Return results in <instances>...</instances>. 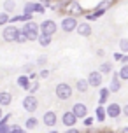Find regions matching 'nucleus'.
Wrapping results in <instances>:
<instances>
[{
    "instance_id": "1",
    "label": "nucleus",
    "mask_w": 128,
    "mask_h": 133,
    "mask_svg": "<svg viewBox=\"0 0 128 133\" xmlns=\"http://www.w3.org/2000/svg\"><path fill=\"white\" fill-rule=\"evenodd\" d=\"M21 32L27 35L28 42H34V40H37V39H39V35H41L39 23H35V21H27V23H23V26H21Z\"/></svg>"
},
{
    "instance_id": "2",
    "label": "nucleus",
    "mask_w": 128,
    "mask_h": 133,
    "mask_svg": "<svg viewBox=\"0 0 128 133\" xmlns=\"http://www.w3.org/2000/svg\"><path fill=\"white\" fill-rule=\"evenodd\" d=\"M72 93H74V88L70 86V84H67V82H60V84H56V88H54V95H56V98L61 100V102L70 100Z\"/></svg>"
},
{
    "instance_id": "3",
    "label": "nucleus",
    "mask_w": 128,
    "mask_h": 133,
    "mask_svg": "<svg viewBox=\"0 0 128 133\" xmlns=\"http://www.w3.org/2000/svg\"><path fill=\"white\" fill-rule=\"evenodd\" d=\"M58 28H60V25L54 19H44L42 23H39V30H41V33H44V35H51V37H53L54 33L58 32Z\"/></svg>"
},
{
    "instance_id": "4",
    "label": "nucleus",
    "mask_w": 128,
    "mask_h": 133,
    "mask_svg": "<svg viewBox=\"0 0 128 133\" xmlns=\"http://www.w3.org/2000/svg\"><path fill=\"white\" fill-rule=\"evenodd\" d=\"M77 25H79L77 18H74V16H65V18L60 21V30L65 32V33H72V32H75Z\"/></svg>"
},
{
    "instance_id": "5",
    "label": "nucleus",
    "mask_w": 128,
    "mask_h": 133,
    "mask_svg": "<svg viewBox=\"0 0 128 133\" xmlns=\"http://www.w3.org/2000/svg\"><path fill=\"white\" fill-rule=\"evenodd\" d=\"M18 35H20V28L16 25H5L4 30H2V39L5 42H16Z\"/></svg>"
},
{
    "instance_id": "6",
    "label": "nucleus",
    "mask_w": 128,
    "mask_h": 133,
    "mask_svg": "<svg viewBox=\"0 0 128 133\" xmlns=\"http://www.w3.org/2000/svg\"><path fill=\"white\" fill-rule=\"evenodd\" d=\"M65 11H68V16H74V18L86 14V11L82 9V5L77 2V0H70V2L67 4V7H65Z\"/></svg>"
},
{
    "instance_id": "7",
    "label": "nucleus",
    "mask_w": 128,
    "mask_h": 133,
    "mask_svg": "<svg viewBox=\"0 0 128 133\" xmlns=\"http://www.w3.org/2000/svg\"><path fill=\"white\" fill-rule=\"evenodd\" d=\"M23 109L27 110V112H35L37 109H39V100L35 95H27L25 98H23Z\"/></svg>"
},
{
    "instance_id": "8",
    "label": "nucleus",
    "mask_w": 128,
    "mask_h": 133,
    "mask_svg": "<svg viewBox=\"0 0 128 133\" xmlns=\"http://www.w3.org/2000/svg\"><path fill=\"white\" fill-rule=\"evenodd\" d=\"M105 114H107V117H111V119H119L121 114H123V107L119 103L112 102V103H109L105 107Z\"/></svg>"
},
{
    "instance_id": "9",
    "label": "nucleus",
    "mask_w": 128,
    "mask_h": 133,
    "mask_svg": "<svg viewBox=\"0 0 128 133\" xmlns=\"http://www.w3.org/2000/svg\"><path fill=\"white\" fill-rule=\"evenodd\" d=\"M112 4H114V0H100V2L95 5V9H93V14L97 16V19L102 18V16L105 14V11L112 7Z\"/></svg>"
},
{
    "instance_id": "10",
    "label": "nucleus",
    "mask_w": 128,
    "mask_h": 133,
    "mask_svg": "<svg viewBox=\"0 0 128 133\" xmlns=\"http://www.w3.org/2000/svg\"><path fill=\"white\" fill-rule=\"evenodd\" d=\"M88 79V84L89 88H102V82H104V75H102L98 70H93V72H89V75L86 77Z\"/></svg>"
},
{
    "instance_id": "11",
    "label": "nucleus",
    "mask_w": 128,
    "mask_h": 133,
    "mask_svg": "<svg viewBox=\"0 0 128 133\" xmlns=\"http://www.w3.org/2000/svg\"><path fill=\"white\" fill-rule=\"evenodd\" d=\"M70 110L74 112V116L77 117V119H84V117L88 116V107H86V103H81V102L74 103Z\"/></svg>"
},
{
    "instance_id": "12",
    "label": "nucleus",
    "mask_w": 128,
    "mask_h": 133,
    "mask_svg": "<svg viewBox=\"0 0 128 133\" xmlns=\"http://www.w3.org/2000/svg\"><path fill=\"white\" fill-rule=\"evenodd\" d=\"M75 32L79 33L81 37H89L91 33H93V28H91V23H88V21H81L79 25H77V28H75Z\"/></svg>"
},
{
    "instance_id": "13",
    "label": "nucleus",
    "mask_w": 128,
    "mask_h": 133,
    "mask_svg": "<svg viewBox=\"0 0 128 133\" xmlns=\"http://www.w3.org/2000/svg\"><path fill=\"white\" fill-rule=\"evenodd\" d=\"M56 121H58V114L54 112V110H47V112H44V116H42V123L49 128L56 126Z\"/></svg>"
},
{
    "instance_id": "14",
    "label": "nucleus",
    "mask_w": 128,
    "mask_h": 133,
    "mask_svg": "<svg viewBox=\"0 0 128 133\" xmlns=\"http://www.w3.org/2000/svg\"><path fill=\"white\" fill-rule=\"evenodd\" d=\"M77 121H79V119H77V117L74 116V112H72V110H67V112L61 114V123H63V124H65L67 128L75 126V124H77Z\"/></svg>"
},
{
    "instance_id": "15",
    "label": "nucleus",
    "mask_w": 128,
    "mask_h": 133,
    "mask_svg": "<svg viewBox=\"0 0 128 133\" xmlns=\"http://www.w3.org/2000/svg\"><path fill=\"white\" fill-rule=\"evenodd\" d=\"M121 89V79H119V74L112 70V81L109 82V91L111 93H118Z\"/></svg>"
},
{
    "instance_id": "16",
    "label": "nucleus",
    "mask_w": 128,
    "mask_h": 133,
    "mask_svg": "<svg viewBox=\"0 0 128 133\" xmlns=\"http://www.w3.org/2000/svg\"><path fill=\"white\" fill-rule=\"evenodd\" d=\"M12 103V95L9 91H0V107H9Z\"/></svg>"
},
{
    "instance_id": "17",
    "label": "nucleus",
    "mask_w": 128,
    "mask_h": 133,
    "mask_svg": "<svg viewBox=\"0 0 128 133\" xmlns=\"http://www.w3.org/2000/svg\"><path fill=\"white\" fill-rule=\"evenodd\" d=\"M109 96H111L109 88H98V105H104L109 100Z\"/></svg>"
},
{
    "instance_id": "18",
    "label": "nucleus",
    "mask_w": 128,
    "mask_h": 133,
    "mask_svg": "<svg viewBox=\"0 0 128 133\" xmlns=\"http://www.w3.org/2000/svg\"><path fill=\"white\" fill-rule=\"evenodd\" d=\"M16 82H18V86H20L21 89L28 91V88H30V82H32V81H30V77H28L27 74H23V75H20V77H18V81H16Z\"/></svg>"
},
{
    "instance_id": "19",
    "label": "nucleus",
    "mask_w": 128,
    "mask_h": 133,
    "mask_svg": "<svg viewBox=\"0 0 128 133\" xmlns=\"http://www.w3.org/2000/svg\"><path fill=\"white\" fill-rule=\"evenodd\" d=\"M95 117H97L98 123H104V121L107 119V114H105V107L104 105H98L95 109Z\"/></svg>"
},
{
    "instance_id": "20",
    "label": "nucleus",
    "mask_w": 128,
    "mask_h": 133,
    "mask_svg": "<svg viewBox=\"0 0 128 133\" xmlns=\"http://www.w3.org/2000/svg\"><path fill=\"white\" fill-rule=\"evenodd\" d=\"M75 89L79 93H86L89 89V84H88V79H77L75 81Z\"/></svg>"
},
{
    "instance_id": "21",
    "label": "nucleus",
    "mask_w": 128,
    "mask_h": 133,
    "mask_svg": "<svg viewBox=\"0 0 128 133\" xmlns=\"http://www.w3.org/2000/svg\"><path fill=\"white\" fill-rule=\"evenodd\" d=\"M2 9H4V12H7V14H14V11H16V2H14V0H4Z\"/></svg>"
},
{
    "instance_id": "22",
    "label": "nucleus",
    "mask_w": 128,
    "mask_h": 133,
    "mask_svg": "<svg viewBox=\"0 0 128 133\" xmlns=\"http://www.w3.org/2000/svg\"><path fill=\"white\" fill-rule=\"evenodd\" d=\"M37 42H39L42 47H47V46L53 44V37H51V35H44V33H41L39 39H37Z\"/></svg>"
},
{
    "instance_id": "23",
    "label": "nucleus",
    "mask_w": 128,
    "mask_h": 133,
    "mask_svg": "<svg viewBox=\"0 0 128 133\" xmlns=\"http://www.w3.org/2000/svg\"><path fill=\"white\" fill-rule=\"evenodd\" d=\"M98 72L102 75H107V74H112V63L111 61H104L100 66H98Z\"/></svg>"
},
{
    "instance_id": "24",
    "label": "nucleus",
    "mask_w": 128,
    "mask_h": 133,
    "mask_svg": "<svg viewBox=\"0 0 128 133\" xmlns=\"http://www.w3.org/2000/svg\"><path fill=\"white\" fill-rule=\"evenodd\" d=\"M11 119V114H4V117L0 119V133H7L9 131V124H7V121Z\"/></svg>"
},
{
    "instance_id": "25",
    "label": "nucleus",
    "mask_w": 128,
    "mask_h": 133,
    "mask_svg": "<svg viewBox=\"0 0 128 133\" xmlns=\"http://www.w3.org/2000/svg\"><path fill=\"white\" fill-rule=\"evenodd\" d=\"M37 126H39V119L34 117V116H30V117L25 121V130H35Z\"/></svg>"
},
{
    "instance_id": "26",
    "label": "nucleus",
    "mask_w": 128,
    "mask_h": 133,
    "mask_svg": "<svg viewBox=\"0 0 128 133\" xmlns=\"http://www.w3.org/2000/svg\"><path fill=\"white\" fill-rule=\"evenodd\" d=\"M39 89H41V82L39 81H32L30 82V88H28V95H35Z\"/></svg>"
},
{
    "instance_id": "27",
    "label": "nucleus",
    "mask_w": 128,
    "mask_h": 133,
    "mask_svg": "<svg viewBox=\"0 0 128 133\" xmlns=\"http://www.w3.org/2000/svg\"><path fill=\"white\" fill-rule=\"evenodd\" d=\"M35 12V2H27L23 7V14H34Z\"/></svg>"
},
{
    "instance_id": "28",
    "label": "nucleus",
    "mask_w": 128,
    "mask_h": 133,
    "mask_svg": "<svg viewBox=\"0 0 128 133\" xmlns=\"http://www.w3.org/2000/svg\"><path fill=\"white\" fill-rule=\"evenodd\" d=\"M118 74H119V79L121 81H128V65H123L118 70Z\"/></svg>"
},
{
    "instance_id": "29",
    "label": "nucleus",
    "mask_w": 128,
    "mask_h": 133,
    "mask_svg": "<svg viewBox=\"0 0 128 133\" xmlns=\"http://www.w3.org/2000/svg\"><path fill=\"white\" fill-rule=\"evenodd\" d=\"M9 19H11V14L7 12H0V26H4V25H9Z\"/></svg>"
},
{
    "instance_id": "30",
    "label": "nucleus",
    "mask_w": 128,
    "mask_h": 133,
    "mask_svg": "<svg viewBox=\"0 0 128 133\" xmlns=\"http://www.w3.org/2000/svg\"><path fill=\"white\" fill-rule=\"evenodd\" d=\"M119 51H121L123 54H128V39L119 40Z\"/></svg>"
},
{
    "instance_id": "31",
    "label": "nucleus",
    "mask_w": 128,
    "mask_h": 133,
    "mask_svg": "<svg viewBox=\"0 0 128 133\" xmlns=\"http://www.w3.org/2000/svg\"><path fill=\"white\" fill-rule=\"evenodd\" d=\"M7 133H27V130L21 128V126H18V124H12V126L9 128V131H7Z\"/></svg>"
},
{
    "instance_id": "32",
    "label": "nucleus",
    "mask_w": 128,
    "mask_h": 133,
    "mask_svg": "<svg viewBox=\"0 0 128 133\" xmlns=\"http://www.w3.org/2000/svg\"><path fill=\"white\" fill-rule=\"evenodd\" d=\"M25 42H28V39H27V35L21 32V28H20V35H18V39H16V44H25Z\"/></svg>"
},
{
    "instance_id": "33",
    "label": "nucleus",
    "mask_w": 128,
    "mask_h": 133,
    "mask_svg": "<svg viewBox=\"0 0 128 133\" xmlns=\"http://www.w3.org/2000/svg\"><path fill=\"white\" fill-rule=\"evenodd\" d=\"M46 63H47V56H46V54L39 56V58H37V61H35V65H37V66H44Z\"/></svg>"
},
{
    "instance_id": "34",
    "label": "nucleus",
    "mask_w": 128,
    "mask_h": 133,
    "mask_svg": "<svg viewBox=\"0 0 128 133\" xmlns=\"http://www.w3.org/2000/svg\"><path fill=\"white\" fill-rule=\"evenodd\" d=\"M93 123H95V119H93V117H89V116H86V117L82 119V124H84V128H91V126H93Z\"/></svg>"
},
{
    "instance_id": "35",
    "label": "nucleus",
    "mask_w": 128,
    "mask_h": 133,
    "mask_svg": "<svg viewBox=\"0 0 128 133\" xmlns=\"http://www.w3.org/2000/svg\"><path fill=\"white\" fill-rule=\"evenodd\" d=\"M35 12L44 14V12H46V5H44V4H41V2H35Z\"/></svg>"
},
{
    "instance_id": "36",
    "label": "nucleus",
    "mask_w": 128,
    "mask_h": 133,
    "mask_svg": "<svg viewBox=\"0 0 128 133\" xmlns=\"http://www.w3.org/2000/svg\"><path fill=\"white\" fill-rule=\"evenodd\" d=\"M97 19V16H95L93 12H86L84 14V21H88V23H91V21H95Z\"/></svg>"
},
{
    "instance_id": "37",
    "label": "nucleus",
    "mask_w": 128,
    "mask_h": 133,
    "mask_svg": "<svg viewBox=\"0 0 128 133\" xmlns=\"http://www.w3.org/2000/svg\"><path fill=\"white\" fill-rule=\"evenodd\" d=\"M34 66H35V65H32V63H27V65L23 66V72H25V74L28 75L30 72H34Z\"/></svg>"
},
{
    "instance_id": "38",
    "label": "nucleus",
    "mask_w": 128,
    "mask_h": 133,
    "mask_svg": "<svg viewBox=\"0 0 128 133\" xmlns=\"http://www.w3.org/2000/svg\"><path fill=\"white\" fill-rule=\"evenodd\" d=\"M39 77H41V79H47V77H49V70H47V68H41Z\"/></svg>"
},
{
    "instance_id": "39",
    "label": "nucleus",
    "mask_w": 128,
    "mask_h": 133,
    "mask_svg": "<svg viewBox=\"0 0 128 133\" xmlns=\"http://www.w3.org/2000/svg\"><path fill=\"white\" fill-rule=\"evenodd\" d=\"M121 56H123L121 51H119V53H114V54H112V58H114L116 61H121Z\"/></svg>"
},
{
    "instance_id": "40",
    "label": "nucleus",
    "mask_w": 128,
    "mask_h": 133,
    "mask_svg": "<svg viewBox=\"0 0 128 133\" xmlns=\"http://www.w3.org/2000/svg\"><path fill=\"white\" fill-rule=\"evenodd\" d=\"M121 65H128V54H123L121 56V61H119Z\"/></svg>"
},
{
    "instance_id": "41",
    "label": "nucleus",
    "mask_w": 128,
    "mask_h": 133,
    "mask_svg": "<svg viewBox=\"0 0 128 133\" xmlns=\"http://www.w3.org/2000/svg\"><path fill=\"white\" fill-rule=\"evenodd\" d=\"M65 133H79V130H77L75 126H72V128H68V130H67Z\"/></svg>"
},
{
    "instance_id": "42",
    "label": "nucleus",
    "mask_w": 128,
    "mask_h": 133,
    "mask_svg": "<svg viewBox=\"0 0 128 133\" xmlns=\"http://www.w3.org/2000/svg\"><path fill=\"white\" fill-rule=\"evenodd\" d=\"M97 56L104 58V56H105V51H104V49H97Z\"/></svg>"
},
{
    "instance_id": "43",
    "label": "nucleus",
    "mask_w": 128,
    "mask_h": 133,
    "mask_svg": "<svg viewBox=\"0 0 128 133\" xmlns=\"http://www.w3.org/2000/svg\"><path fill=\"white\" fill-rule=\"evenodd\" d=\"M123 116H125V117H128V103L123 107Z\"/></svg>"
},
{
    "instance_id": "44",
    "label": "nucleus",
    "mask_w": 128,
    "mask_h": 133,
    "mask_svg": "<svg viewBox=\"0 0 128 133\" xmlns=\"http://www.w3.org/2000/svg\"><path fill=\"white\" fill-rule=\"evenodd\" d=\"M39 2H41V4H44V5H47L49 2H54V0H39Z\"/></svg>"
},
{
    "instance_id": "45",
    "label": "nucleus",
    "mask_w": 128,
    "mask_h": 133,
    "mask_svg": "<svg viewBox=\"0 0 128 133\" xmlns=\"http://www.w3.org/2000/svg\"><path fill=\"white\" fill-rule=\"evenodd\" d=\"M2 117H4V109L0 107V119H2Z\"/></svg>"
},
{
    "instance_id": "46",
    "label": "nucleus",
    "mask_w": 128,
    "mask_h": 133,
    "mask_svg": "<svg viewBox=\"0 0 128 133\" xmlns=\"http://www.w3.org/2000/svg\"><path fill=\"white\" fill-rule=\"evenodd\" d=\"M123 133H128V126H125V128H123Z\"/></svg>"
},
{
    "instance_id": "47",
    "label": "nucleus",
    "mask_w": 128,
    "mask_h": 133,
    "mask_svg": "<svg viewBox=\"0 0 128 133\" xmlns=\"http://www.w3.org/2000/svg\"><path fill=\"white\" fill-rule=\"evenodd\" d=\"M49 133H58V131H56V130H53V131H49Z\"/></svg>"
},
{
    "instance_id": "48",
    "label": "nucleus",
    "mask_w": 128,
    "mask_h": 133,
    "mask_svg": "<svg viewBox=\"0 0 128 133\" xmlns=\"http://www.w3.org/2000/svg\"><path fill=\"white\" fill-rule=\"evenodd\" d=\"M107 133H114V131H107Z\"/></svg>"
}]
</instances>
